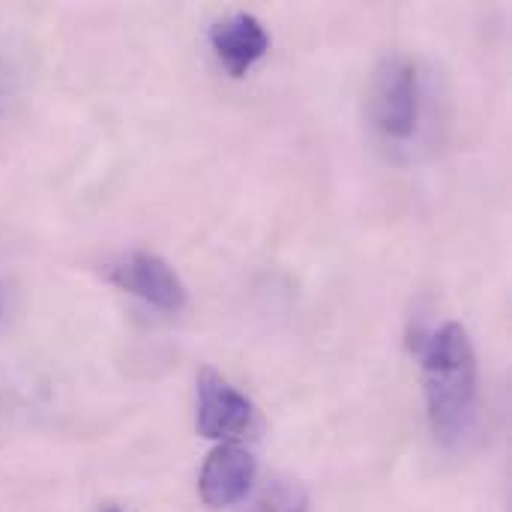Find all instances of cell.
I'll list each match as a JSON object with an SVG mask.
<instances>
[{
  "mask_svg": "<svg viewBox=\"0 0 512 512\" xmlns=\"http://www.w3.org/2000/svg\"><path fill=\"white\" fill-rule=\"evenodd\" d=\"M102 512H120L117 507H108V510H102Z\"/></svg>",
  "mask_w": 512,
  "mask_h": 512,
  "instance_id": "8",
  "label": "cell"
},
{
  "mask_svg": "<svg viewBox=\"0 0 512 512\" xmlns=\"http://www.w3.org/2000/svg\"><path fill=\"white\" fill-rule=\"evenodd\" d=\"M255 512H309V492L291 477H276L261 492Z\"/></svg>",
  "mask_w": 512,
  "mask_h": 512,
  "instance_id": "7",
  "label": "cell"
},
{
  "mask_svg": "<svg viewBox=\"0 0 512 512\" xmlns=\"http://www.w3.org/2000/svg\"><path fill=\"white\" fill-rule=\"evenodd\" d=\"M420 360L432 432L447 447H456L474 432L480 414L474 342L459 321H447L423 339Z\"/></svg>",
  "mask_w": 512,
  "mask_h": 512,
  "instance_id": "1",
  "label": "cell"
},
{
  "mask_svg": "<svg viewBox=\"0 0 512 512\" xmlns=\"http://www.w3.org/2000/svg\"><path fill=\"white\" fill-rule=\"evenodd\" d=\"M105 279L117 285L120 291L162 309V312H180L186 306V285L174 273V267L159 258L156 252H126L105 264Z\"/></svg>",
  "mask_w": 512,
  "mask_h": 512,
  "instance_id": "3",
  "label": "cell"
},
{
  "mask_svg": "<svg viewBox=\"0 0 512 512\" xmlns=\"http://www.w3.org/2000/svg\"><path fill=\"white\" fill-rule=\"evenodd\" d=\"M195 387H198V435L222 441V438H237L252 426L255 420L252 402L240 390H234L216 369L204 366L195 378Z\"/></svg>",
  "mask_w": 512,
  "mask_h": 512,
  "instance_id": "4",
  "label": "cell"
},
{
  "mask_svg": "<svg viewBox=\"0 0 512 512\" xmlns=\"http://www.w3.org/2000/svg\"><path fill=\"white\" fill-rule=\"evenodd\" d=\"M210 45L222 66L234 78H243L270 51V36L255 15L234 12L210 27Z\"/></svg>",
  "mask_w": 512,
  "mask_h": 512,
  "instance_id": "6",
  "label": "cell"
},
{
  "mask_svg": "<svg viewBox=\"0 0 512 512\" xmlns=\"http://www.w3.org/2000/svg\"><path fill=\"white\" fill-rule=\"evenodd\" d=\"M369 120L390 141H405L420 123V72L408 54H387L372 72Z\"/></svg>",
  "mask_w": 512,
  "mask_h": 512,
  "instance_id": "2",
  "label": "cell"
},
{
  "mask_svg": "<svg viewBox=\"0 0 512 512\" xmlns=\"http://www.w3.org/2000/svg\"><path fill=\"white\" fill-rule=\"evenodd\" d=\"M255 480V456L246 447L222 444L216 447L198 474V492L201 501L213 510H225L237 504Z\"/></svg>",
  "mask_w": 512,
  "mask_h": 512,
  "instance_id": "5",
  "label": "cell"
}]
</instances>
